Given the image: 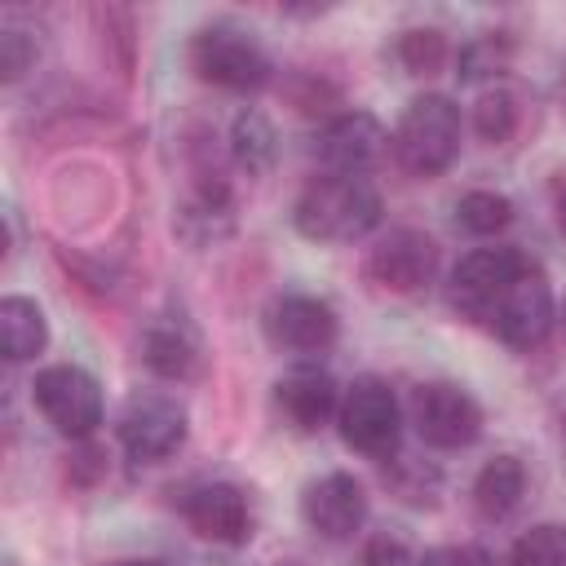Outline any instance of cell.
<instances>
[{
    "label": "cell",
    "mask_w": 566,
    "mask_h": 566,
    "mask_svg": "<svg viewBox=\"0 0 566 566\" xmlns=\"http://www.w3.org/2000/svg\"><path fill=\"white\" fill-rule=\"evenodd\" d=\"M301 517L323 539H349L367 522V491L354 473H327V478L305 486Z\"/></svg>",
    "instance_id": "5bb4252c"
},
{
    "label": "cell",
    "mask_w": 566,
    "mask_h": 566,
    "mask_svg": "<svg viewBox=\"0 0 566 566\" xmlns=\"http://www.w3.org/2000/svg\"><path fill=\"white\" fill-rule=\"evenodd\" d=\"M190 71L203 84L230 88V93H256L270 84V53L261 49V40L234 22H208L190 35Z\"/></svg>",
    "instance_id": "3957f363"
},
{
    "label": "cell",
    "mask_w": 566,
    "mask_h": 566,
    "mask_svg": "<svg viewBox=\"0 0 566 566\" xmlns=\"http://www.w3.org/2000/svg\"><path fill=\"white\" fill-rule=\"evenodd\" d=\"M274 402L283 411V420L296 433H318L336 411H340V389L323 367H292L287 376H279L274 385Z\"/></svg>",
    "instance_id": "9a60e30c"
},
{
    "label": "cell",
    "mask_w": 566,
    "mask_h": 566,
    "mask_svg": "<svg viewBox=\"0 0 566 566\" xmlns=\"http://www.w3.org/2000/svg\"><path fill=\"white\" fill-rule=\"evenodd\" d=\"M509 221H513V199L500 195V190H469L455 203V226L469 230V234H478V239L500 234Z\"/></svg>",
    "instance_id": "44dd1931"
},
{
    "label": "cell",
    "mask_w": 566,
    "mask_h": 566,
    "mask_svg": "<svg viewBox=\"0 0 566 566\" xmlns=\"http://www.w3.org/2000/svg\"><path fill=\"white\" fill-rule=\"evenodd\" d=\"M517 119H522V111H517V97L509 88H486L473 106V133L491 146H504L517 133Z\"/></svg>",
    "instance_id": "603a6c76"
},
{
    "label": "cell",
    "mask_w": 566,
    "mask_h": 566,
    "mask_svg": "<svg viewBox=\"0 0 566 566\" xmlns=\"http://www.w3.org/2000/svg\"><path fill=\"white\" fill-rule=\"evenodd\" d=\"M230 155L234 164L248 172V177H265L274 168V155H279V137H274V124L261 115V111H243L230 128Z\"/></svg>",
    "instance_id": "d6986e66"
},
{
    "label": "cell",
    "mask_w": 566,
    "mask_h": 566,
    "mask_svg": "<svg viewBox=\"0 0 566 566\" xmlns=\"http://www.w3.org/2000/svg\"><path fill=\"white\" fill-rule=\"evenodd\" d=\"M186 526L212 544H243L252 535V504L234 482H195L177 500Z\"/></svg>",
    "instance_id": "7c38bea8"
},
{
    "label": "cell",
    "mask_w": 566,
    "mask_h": 566,
    "mask_svg": "<svg viewBox=\"0 0 566 566\" xmlns=\"http://www.w3.org/2000/svg\"><path fill=\"white\" fill-rule=\"evenodd\" d=\"M416 566H491V557L478 544H442V548H429Z\"/></svg>",
    "instance_id": "4316f807"
},
{
    "label": "cell",
    "mask_w": 566,
    "mask_h": 566,
    "mask_svg": "<svg viewBox=\"0 0 566 566\" xmlns=\"http://www.w3.org/2000/svg\"><path fill=\"white\" fill-rule=\"evenodd\" d=\"M389 142L394 137L385 133V124L376 115H367V111H340V115H332L318 128L314 155H318V164L327 172H354V177H363L367 168H376L385 159Z\"/></svg>",
    "instance_id": "8fae6325"
},
{
    "label": "cell",
    "mask_w": 566,
    "mask_h": 566,
    "mask_svg": "<svg viewBox=\"0 0 566 566\" xmlns=\"http://www.w3.org/2000/svg\"><path fill=\"white\" fill-rule=\"evenodd\" d=\"M292 226L314 243H354L380 226V195L367 177L323 172L296 195Z\"/></svg>",
    "instance_id": "6da1fadb"
},
{
    "label": "cell",
    "mask_w": 566,
    "mask_h": 566,
    "mask_svg": "<svg viewBox=\"0 0 566 566\" xmlns=\"http://www.w3.org/2000/svg\"><path fill=\"white\" fill-rule=\"evenodd\" d=\"M199 358H203V345H199V332L181 318V314H159L146 323L142 332V363L164 376V380H186L199 371Z\"/></svg>",
    "instance_id": "2e32d148"
},
{
    "label": "cell",
    "mask_w": 566,
    "mask_h": 566,
    "mask_svg": "<svg viewBox=\"0 0 566 566\" xmlns=\"http://www.w3.org/2000/svg\"><path fill=\"white\" fill-rule=\"evenodd\" d=\"M553 221H557V230L566 239V172L553 177Z\"/></svg>",
    "instance_id": "83f0119b"
},
{
    "label": "cell",
    "mask_w": 566,
    "mask_h": 566,
    "mask_svg": "<svg viewBox=\"0 0 566 566\" xmlns=\"http://www.w3.org/2000/svg\"><path fill=\"white\" fill-rule=\"evenodd\" d=\"M31 62H35V40H31V31L4 27V35H0V66H4V80H18Z\"/></svg>",
    "instance_id": "d4e9b609"
},
{
    "label": "cell",
    "mask_w": 566,
    "mask_h": 566,
    "mask_svg": "<svg viewBox=\"0 0 566 566\" xmlns=\"http://www.w3.org/2000/svg\"><path fill=\"white\" fill-rule=\"evenodd\" d=\"M411 424L429 447L442 451H460L469 442H478L482 433V407L469 389L451 385V380H429L411 394Z\"/></svg>",
    "instance_id": "9c48e42d"
},
{
    "label": "cell",
    "mask_w": 566,
    "mask_h": 566,
    "mask_svg": "<svg viewBox=\"0 0 566 566\" xmlns=\"http://www.w3.org/2000/svg\"><path fill=\"white\" fill-rule=\"evenodd\" d=\"M49 345V323L44 310L27 296H4L0 301V349L9 363H27Z\"/></svg>",
    "instance_id": "ac0fdd59"
},
{
    "label": "cell",
    "mask_w": 566,
    "mask_h": 566,
    "mask_svg": "<svg viewBox=\"0 0 566 566\" xmlns=\"http://www.w3.org/2000/svg\"><path fill=\"white\" fill-rule=\"evenodd\" d=\"M265 340L279 349V354H296V358H310V354H323L336 345V332H340V318L336 310L323 301V296H310V292H283L265 305Z\"/></svg>",
    "instance_id": "ba28073f"
},
{
    "label": "cell",
    "mask_w": 566,
    "mask_h": 566,
    "mask_svg": "<svg viewBox=\"0 0 566 566\" xmlns=\"http://www.w3.org/2000/svg\"><path fill=\"white\" fill-rule=\"evenodd\" d=\"M119 566H164V562H119Z\"/></svg>",
    "instance_id": "f1b7e54d"
},
{
    "label": "cell",
    "mask_w": 566,
    "mask_h": 566,
    "mask_svg": "<svg viewBox=\"0 0 566 566\" xmlns=\"http://www.w3.org/2000/svg\"><path fill=\"white\" fill-rule=\"evenodd\" d=\"M31 398L40 407V416L75 442H88L93 429L102 424V385L75 367V363H53L44 371H35L31 380Z\"/></svg>",
    "instance_id": "8992f818"
},
{
    "label": "cell",
    "mask_w": 566,
    "mask_h": 566,
    "mask_svg": "<svg viewBox=\"0 0 566 566\" xmlns=\"http://www.w3.org/2000/svg\"><path fill=\"white\" fill-rule=\"evenodd\" d=\"M562 327H566V305H562Z\"/></svg>",
    "instance_id": "f546056e"
},
{
    "label": "cell",
    "mask_w": 566,
    "mask_h": 566,
    "mask_svg": "<svg viewBox=\"0 0 566 566\" xmlns=\"http://www.w3.org/2000/svg\"><path fill=\"white\" fill-rule=\"evenodd\" d=\"M526 495V469L517 455H495L478 469L473 478V509L486 517V522H500L509 517Z\"/></svg>",
    "instance_id": "e0dca14e"
},
{
    "label": "cell",
    "mask_w": 566,
    "mask_h": 566,
    "mask_svg": "<svg viewBox=\"0 0 566 566\" xmlns=\"http://www.w3.org/2000/svg\"><path fill=\"white\" fill-rule=\"evenodd\" d=\"M513 62V40L504 31H482L473 40L460 44L455 53V80L460 84H482V80H495L504 75Z\"/></svg>",
    "instance_id": "ffe728a7"
},
{
    "label": "cell",
    "mask_w": 566,
    "mask_h": 566,
    "mask_svg": "<svg viewBox=\"0 0 566 566\" xmlns=\"http://www.w3.org/2000/svg\"><path fill=\"white\" fill-rule=\"evenodd\" d=\"M394 57L407 66V75H438L451 57V44L438 27H411V31L398 35Z\"/></svg>",
    "instance_id": "7402d4cb"
},
{
    "label": "cell",
    "mask_w": 566,
    "mask_h": 566,
    "mask_svg": "<svg viewBox=\"0 0 566 566\" xmlns=\"http://www.w3.org/2000/svg\"><path fill=\"white\" fill-rule=\"evenodd\" d=\"M513 566H566V526H531L517 544H513Z\"/></svg>",
    "instance_id": "cb8c5ba5"
},
{
    "label": "cell",
    "mask_w": 566,
    "mask_h": 566,
    "mask_svg": "<svg viewBox=\"0 0 566 566\" xmlns=\"http://www.w3.org/2000/svg\"><path fill=\"white\" fill-rule=\"evenodd\" d=\"M394 159L411 177H438L460 155V106L442 93H420L407 102L394 128Z\"/></svg>",
    "instance_id": "7a4b0ae2"
},
{
    "label": "cell",
    "mask_w": 566,
    "mask_h": 566,
    "mask_svg": "<svg viewBox=\"0 0 566 566\" xmlns=\"http://www.w3.org/2000/svg\"><path fill=\"white\" fill-rule=\"evenodd\" d=\"M522 265H526V256H522L517 248H509V243H500V248H473V252L460 256V265L451 270V305H455L464 318L482 323L486 310H491V301L500 296V287H504Z\"/></svg>",
    "instance_id": "4fadbf2b"
},
{
    "label": "cell",
    "mask_w": 566,
    "mask_h": 566,
    "mask_svg": "<svg viewBox=\"0 0 566 566\" xmlns=\"http://www.w3.org/2000/svg\"><path fill=\"white\" fill-rule=\"evenodd\" d=\"M367 279L385 292H420L424 283H433L438 274V243L424 234V230H411V226H398L389 234H380L371 248H367V261H363Z\"/></svg>",
    "instance_id": "30bf717a"
},
{
    "label": "cell",
    "mask_w": 566,
    "mask_h": 566,
    "mask_svg": "<svg viewBox=\"0 0 566 566\" xmlns=\"http://www.w3.org/2000/svg\"><path fill=\"white\" fill-rule=\"evenodd\" d=\"M358 562H363V566H416L411 553H407V544L394 539V535H371V539L363 544V557H358Z\"/></svg>",
    "instance_id": "484cf974"
},
{
    "label": "cell",
    "mask_w": 566,
    "mask_h": 566,
    "mask_svg": "<svg viewBox=\"0 0 566 566\" xmlns=\"http://www.w3.org/2000/svg\"><path fill=\"white\" fill-rule=\"evenodd\" d=\"M557 305H553V287L544 279V270L535 261H526L491 301L482 327H491L509 349H535L544 345V336L553 332Z\"/></svg>",
    "instance_id": "277c9868"
},
{
    "label": "cell",
    "mask_w": 566,
    "mask_h": 566,
    "mask_svg": "<svg viewBox=\"0 0 566 566\" xmlns=\"http://www.w3.org/2000/svg\"><path fill=\"white\" fill-rule=\"evenodd\" d=\"M340 438L345 447H354L367 460H394L398 442H402V407L394 398V389L376 376H363L345 389L340 411H336Z\"/></svg>",
    "instance_id": "5b68a950"
},
{
    "label": "cell",
    "mask_w": 566,
    "mask_h": 566,
    "mask_svg": "<svg viewBox=\"0 0 566 566\" xmlns=\"http://www.w3.org/2000/svg\"><path fill=\"white\" fill-rule=\"evenodd\" d=\"M186 429H190L186 407L172 394H159V389L133 394L119 411V447L137 464H159V460L177 455L181 442H186Z\"/></svg>",
    "instance_id": "52a82bcc"
}]
</instances>
